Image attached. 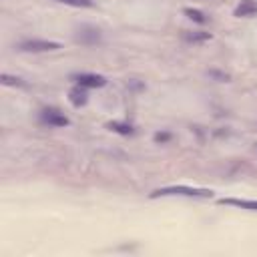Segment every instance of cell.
<instances>
[{
  "instance_id": "1",
  "label": "cell",
  "mask_w": 257,
  "mask_h": 257,
  "mask_svg": "<svg viewBox=\"0 0 257 257\" xmlns=\"http://www.w3.org/2000/svg\"><path fill=\"white\" fill-rule=\"evenodd\" d=\"M157 197H213L211 189H199V187H187V185H175V187H161L151 193V199Z\"/></svg>"
},
{
  "instance_id": "9",
  "label": "cell",
  "mask_w": 257,
  "mask_h": 257,
  "mask_svg": "<svg viewBox=\"0 0 257 257\" xmlns=\"http://www.w3.org/2000/svg\"><path fill=\"white\" fill-rule=\"evenodd\" d=\"M183 38H185V42H189V44H201V42L211 40V34H209V32L195 30V32H185V34H183Z\"/></svg>"
},
{
  "instance_id": "12",
  "label": "cell",
  "mask_w": 257,
  "mask_h": 257,
  "mask_svg": "<svg viewBox=\"0 0 257 257\" xmlns=\"http://www.w3.org/2000/svg\"><path fill=\"white\" fill-rule=\"evenodd\" d=\"M60 4H66V6H74V8H90L94 2L92 0H56Z\"/></svg>"
},
{
  "instance_id": "7",
  "label": "cell",
  "mask_w": 257,
  "mask_h": 257,
  "mask_svg": "<svg viewBox=\"0 0 257 257\" xmlns=\"http://www.w3.org/2000/svg\"><path fill=\"white\" fill-rule=\"evenodd\" d=\"M235 16L237 18H249V16H257V0H241L235 8Z\"/></svg>"
},
{
  "instance_id": "3",
  "label": "cell",
  "mask_w": 257,
  "mask_h": 257,
  "mask_svg": "<svg viewBox=\"0 0 257 257\" xmlns=\"http://www.w3.org/2000/svg\"><path fill=\"white\" fill-rule=\"evenodd\" d=\"M38 122L44 124V126H54V128H60V126H66L70 120L64 112H60L58 108L54 106H48V108H42L38 112Z\"/></svg>"
},
{
  "instance_id": "14",
  "label": "cell",
  "mask_w": 257,
  "mask_h": 257,
  "mask_svg": "<svg viewBox=\"0 0 257 257\" xmlns=\"http://www.w3.org/2000/svg\"><path fill=\"white\" fill-rule=\"evenodd\" d=\"M207 74H209L211 78H215V80H221V82H227V80L231 78L227 72H221V70H209Z\"/></svg>"
},
{
  "instance_id": "13",
  "label": "cell",
  "mask_w": 257,
  "mask_h": 257,
  "mask_svg": "<svg viewBox=\"0 0 257 257\" xmlns=\"http://www.w3.org/2000/svg\"><path fill=\"white\" fill-rule=\"evenodd\" d=\"M2 84L6 86H24V80L18 76H10V74H2Z\"/></svg>"
},
{
  "instance_id": "2",
  "label": "cell",
  "mask_w": 257,
  "mask_h": 257,
  "mask_svg": "<svg viewBox=\"0 0 257 257\" xmlns=\"http://www.w3.org/2000/svg\"><path fill=\"white\" fill-rule=\"evenodd\" d=\"M16 48L22 52H52V50H58L60 44L54 40H44V38H24L18 42Z\"/></svg>"
},
{
  "instance_id": "15",
  "label": "cell",
  "mask_w": 257,
  "mask_h": 257,
  "mask_svg": "<svg viewBox=\"0 0 257 257\" xmlns=\"http://www.w3.org/2000/svg\"><path fill=\"white\" fill-rule=\"evenodd\" d=\"M169 139H171L169 133H157V135H155V141H157V143H165V141H169Z\"/></svg>"
},
{
  "instance_id": "4",
  "label": "cell",
  "mask_w": 257,
  "mask_h": 257,
  "mask_svg": "<svg viewBox=\"0 0 257 257\" xmlns=\"http://www.w3.org/2000/svg\"><path fill=\"white\" fill-rule=\"evenodd\" d=\"M76 42L84 44V46H94V44H100L102 40V34L96 26H90V24H82L76 28V34H74Z\"/></svg>"
},
{
  "instance_id": "11",
  "label": "cell",
  "mask_w": 257,
  "mask_h": 257,
  "mask_svg": "<svg viewBox=\"0 0 257 257\" xmlns=\"http://www.w3.org/2000/svg\"><path fill=\"white\" fill-rule=\"evenodd\" d=\"M185 14H187L193 22H197V24H207V22H209L207 14L201 12V10H197V8H185Z\"/></svg>"
},
{
  "instance_id": "10",
  "label": "cell",
  "mask_w": 257,
  "mask_h": 257,
  "mask_svg": "<svg viewBox=\"0 0 257 257\" xmlns=\"http://www.w3.org/2000/svg\"><path fill=\"white\" fill-rule=\"evenodd\" d=\"M106 126H108L110 131L118 133V135H124V137H128V135H133V133H135V128H133V124H131V122H120V120H112V122H108Z\"/></svg>"
},
{
  "instance_id": "5",
  "label": "cell",
  "mask_w": 257,
  "mask_h": 257,
  "mask_svg": "<svg viewBox=\"0 0 257 257\" xmlns=\"http://www.w3.org/2000/svg\"><path fill=\"white\" fill-rule=\"evenodd\" d=\"M70 80H74L78 86H84V88H100L106 84V78L94 72H76L70 76Z\"/></svg>"
},
{
  "instance_id": "6",
  "label": "cell",
  "mask_w": 257,
  "mask_h": 257,
  "mask_svg": "<svg viewBox=\"0 0 257 257\" xmlns=\"http://www.w3.org/2000/svg\"><path fill=\"white\" fill-rule=\"evenodd\" d=\"M68 102L74 106V108H80V106H84L86 102H88V94H86V88L84 86H72L70 90H68Z\"/></svg>"
},
{
  "instance_id": "8",
  "label": "cell",
  "mask_w": 257,
  "mask_h": 257,
  "mask_svg": "<svg viewBox=\"0 0 257 257\" xmlns=\"http://www.w3.org/2000/svg\"><path fill=\"white\" fill-rule=\"evenodd\" d=\"M221 205H231V207H237V209H247V211H257V201L253 199H235V197H225V199H219Z\"/></svg>"
}]
</instances>
